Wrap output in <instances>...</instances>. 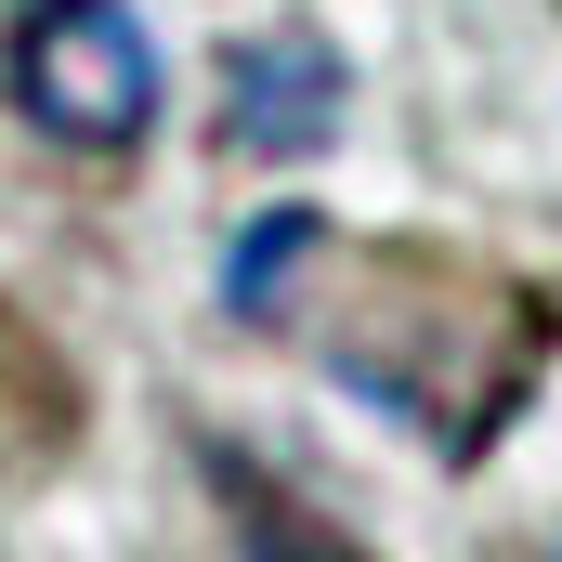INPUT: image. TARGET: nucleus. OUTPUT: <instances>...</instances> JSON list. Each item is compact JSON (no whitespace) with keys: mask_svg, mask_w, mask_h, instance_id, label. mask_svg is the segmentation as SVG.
I'll return each instance as SVG.
<instances>
[{"mask_svg":"<svg viewBox=\"0 0 562 562\" xmlns=\"http://www.w3.org/2000/svg\"><path fill=\"white\" fill-rule=\"evenodd\" d=\"M314 249H327V223H314V210H262V223L236 236V262H223V301L276 327V314H288V276H301Z\"/></svg>","mask_w":562,"mask_h":562,"instance_id":"nucleus-3","label":"nucleus"},{"mask_svg":"<svg viewBox=\"0 0 562 562\" xmlns=\"http://www.w3.org/2000/svg\"><path fill=\"white\" fill-rule=\"evenodd\" d=\"M340 92L353 79L314 26H262L223 66V144L236 157H314V144H340Z\"/></svg>","mask_w":562,"mask_h":562,"instance_id":"nucleus-2","label":"nucleus"},{"mask_svg":"<svg viewBox=\"0 0 562 562\" xmlns=\"http://www.w3.org/2000/svg\"><path fill=\"white\" fill-rule=\"evenodd\" d=\"M236 562H367L353 537H327L314 510H288L262 484H236Z\"/></svg>","mask_w":562,"mask_h":562,"instance_id":"nucleus-4","label":"nucleus"},{"mask_svg":"<svg viewBox=\"0 0 562 562\" xmlns=\"http://www.w3.org/2000/svg\"><path fill=\"white\" fill-rule=\"evenodd\" d=\"M0 79L26 105V132L79 144V157H119L157 132V40L132 0H26L0 40Z\"/></svg>","mask_w":562,"mask_h":562,"instance_id":"nucleus-1","label":"nucleus"}]
</instances>
